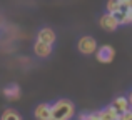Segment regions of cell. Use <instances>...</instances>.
Returning <instances> with one entry per match:
<instances>
[{
    "instance_id": "cell-1",
    "label": "cell",
    "mask_w": 132,
    "mask_h": 120,
    "mask_svg": "<svg viewBox=\"0 0 132 120\" xmlns=\"http://www.w3.org/2000/svg\"><path fill=\"white\" fill-rule=\"evenodd\" d=\"M75 115V107L70 100L60 98L52 104V120H70Z\"/></svg>"
},
{
    "instance_id": "cell-2",
    "label": "cell",
    "mask_w": 132,
    "mask_h": 120,
    "mask_svg": "<svg viewBox=\"0 0 132 120\" xmlns=\"http://www.w3.org/2000/svg\"><path fill=\"white\" fill-rule=\"evenodd\" d=\"M77 49L80 53H84V55H92V53L97 52V42L94 37L90 35H84L79 39L77 42Z\"/></svg>"
},
{
    "instance_id": "cell-3",
    "label": "cell",
    "mask_w": 132,
    "mask_h": 120,
    "mask_svg": "<svg viewBox=\"0 0 132 120\" xmlns=\"http://www.w3.org/2000/svg\"><path fill=\"white\" fill-rule=\"evenodd\" d=\"M95 57L100 63H110L114 60V57H116V50H114L112 45H102L97 49Z\"/></svg>"
},
{
    "instance_id": "cell-4",
    "label": "cell",
    "mask_w": 132,
    "mask_h": 120,
    "mask_svg": "<svg viewBox=\"0 0 132 120\" xmlns=\"http://www.w3.org/2000/svg\"><path fill=\"white\" fill-rule=\"evenodd\" d=\"M99 23H100V27H102L104 30H107V32H114V30H117L120 27L119 20H117L116 15H112V13H104V15L100 17Z\"/></svg>"
},
{
    "instance_id": "cell-5",
    "label": "cell",
    "mask_w": 132,
    "mask_h": 120,
    "mask_svg": "<svg viewBox=\"0 0 132 120\" xmlns=\"http://www.w3.org/2000/svg\"><path fill=\"white\" fill-rule=\"evenodd\" d=\"M55 39H57V35H55V32L50 27H44V29H40L39 33H37V42L47 43V45H54Z\"/></svg>"
},
{
    "instance_id": "cell-6",
    "label": "cell",
    "mask_w": 132,
    "mask_h": 120,
    "mask_svg": "<svg viewBox=\"0 0 132 120\" xmlns=\"http://www.w3.org/2000/svg\"><path fill=\"white\" fill-rule=\"evenodd\" d=\"M110 107H112L119 115H122V114H126L127 110H130V104H129V100H127V97H124V95H119V97L114 98L112 104H110Z\"/></svg>"
},
{
    "instance_id": "cell-7",
    "label": "cell",
    "mask_w": 132,
    "mask_h": 120,
    "mask_svg": "<svg viewBox=\"0 0 132 120\" xmlns=\"http://www.w3.org/2000/svg\"><path fill=\"white\" fill-rule=\"evenodd\" d=\"M34 117L37 120H52V105L39 104L34 110Z\"/></svg>"
},
{
    "instance_id": "cell-8",
    "label": "cell",
    "mask_w": 132,
    "mask_h": 120,
    "mask_svg": "<svg viewBox=\"0 0 132 120\" xmlns=\"http://www.w3.org/2000/svg\"><path fill=\"white\" fill-rule=\"evenodd\" d=\"M34 52H35V55L40 57V59H47L52 53V45H47V43H42V42H35Z\"/></svg>"
},
{
    "instance_id": "cell-9",
    "label": "cell",
    "mask_w": 132,
    "mask_h": 120,
    "mask_svg": "<svg viewBox=\"0 0 132 120\" xmlns=\"http://www.w3.org/2000/svg\"><path fill=\"white\" fill-rule=\"evenodd\" d=\"M99 118L100 120H119V114L109 105V107L99 110Z\"/></svg>"
},
{
    "instance_id": "cell-10",
    "label": "cell",
    "mask_w": 132,
    "mask_h": 120,
    "mask_svg": "<svg viewBox=\"0 0 132 120\" xmlns=\"http://www.w3.org/2000/svg\"><path fill=\"white\" fill-rule=\"evenodd\" d=\"M116 19L119 20L120 25H127V23H132V12H127V10H120V12L116 13Z\"/></svg>"
},
{
    "instance_id": "cell-11",
    "label": "cell",
    "mask_w": 132,
    "mask_h": 120,
    "mask_svg": "<svg viewBox=\"0 0 132 120\" xmlns=\"http://www.w3.org/2000/svg\"><path fill=\"white\" fill-rule=\"evenodd\" d=\"M107 13H112V15H116L117 12H120L122 10V3H120V0H107Z\"/></svg>"
},
{
    "instance_id": "cell-12",
    "label": "cell",
    "mask_w": 132,
    "mask_h": 120,
    "mask_svg": "<svg viewBox=\"0 0 132 120\" xmlns=\"http://www.w3.org/2000/svg\"><path fill=\"white\" fill-rule=\"evenodd\" d=\"M3 95H5L7 98H10V100H17L20 95V88L17 87V85H10V87H7L5 90H3Z\"/></svg>"
},
{
    "instance_id": "cell-13",
    "label": "cell",
    "mask_w": 132,
    "mask_h": 120,
    "mask_svg": "<svg viewBox=\"0 0 132 120\" xmlns=\"http://www.w3.org/2000/svg\"><path fill=\"white\" fill-rule=\"evenodd\" d=\"M0 120H22V117H20V114L17 110H13V108H5Z\"/></svg>"
},
{
    "instance_id": "cell-14",
    "label": "cell",
    "mask_w": 132,
    "mask_h": 120,
    "mask_svg": "<svg viewBox=\"0 0 132 120\" xmlns=\"http://www.w3.org/2000/svg\"><path fill=\"white\" fill-rule=\"evenodd\" d=\"M120 3H122V10L132 12V0H120Z\"/></svg>"
},
{
    "instance_id": "cell-15",
    "label": "cell",
    "mask_w": 132,
    "mask_h": 120,
    "mask_svg": "<svg viewBox=\"0 0 132 120\" xmlns=\"http://www.w3.org/2000/svg\"><path fill=\"white\" fill-rule=\"evenodd\" d=\"M119 120H132V108H130V110H127L126 114L119 115Z\"/></svg>"
},
{
    "instance_id": "cell-16",
    "label": "cell",
    "mask_w": 132,
    "mask_h": 120,
    "mask_svg": "<svg viewBox=\"0 0 132 120\" xmlns=\"http://www.w3.org/2000/svg\"><path fill=\"white\" fill-rule=\"evenodd\" d=\"M127 100H129V104H130V108H132V90H130V94L127 95Z\"/></svg>"
}]
</instances>
